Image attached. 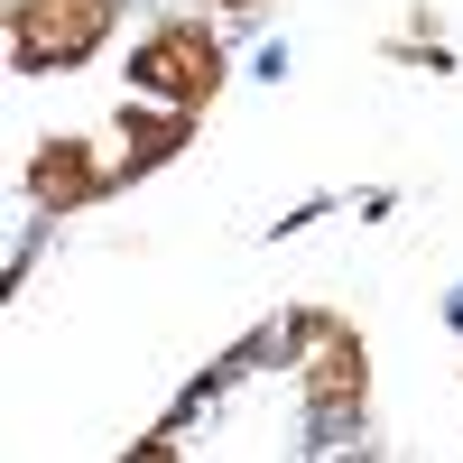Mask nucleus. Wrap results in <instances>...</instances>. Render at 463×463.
Returning <instances> with one entry per match:
<instances>
[{
	"instance_id": "6",
	"label": "nucleus",
	"mask_w": 463,
	"mask_h": 463,
	"mask_svg": "<svg viewBox=\"0 0 463 463\" xmlns=\"http://www.w3.org/2000/svg\"><path fill=\"white\" fill-rule=\"evenodd\" d=\"M232 10H250V0H232Z\"/></svg>"
},
{
	"instance_id": "2",
	"label": "nucleus",
	"mask_w": 463,
	"mask_h": 463,
	"mask_svg": "<svg viewBox=\"0 0 463 463\" xmlns=\"http://www.w3.org/2000/svg\"><path fill=\"white\" fill-rule=\"evenodd\" d=\"M130 84H139L148 102H176V111H195V102H213V93H222V47H213L204 28H158V37L139 47Z\"/></svg>"
},
{
	"instance_id": "3",
	"label": "nucleus",
	"mask_w": 463,
	"mask_h": 463,
	"mask_svg": "<svg viewBox=\"0 0 463 463\" xmlns=\"http://www.w3.org/2000/svg\"><path fill=\"white\" fill-rule=\"evenodd\" d=\"M111 185V167H102V148H84V139H47L28 158V204H47V213H74L84 195H102Z\"/></svg>"
},
{
	"instance_id": "1",
	"label": "nucleus",
	"mask_w": 463,
	"mask_h": 463,
	"mask_svg": "<svg viewBox=\"0 0 463 463\" xmlns=\"http://www.w3.org/2000/svg\"><path fill=\"white\" fill-rule=\"evenodd\" d=\"M121 19V0H19V19H10V56L28 74H65V65H84L102 47V28Z\"/></svg>"
},
{
	"instance_id": "4",
	"label": "nucleus",
	"mask_w": 463,
	"mask_h": 463,
	"mask_svg": "<svg viewBox=\"0 0 463 463\" xmlns=\"http://www.w3.org/2000/svg\"><path fill=\"white\" fill-rule=\"evenodd\" d=\"M306 390H316V408H334V417H353L362 408V353H353V334L343 325H306Z\"/></svg>"
},
{
	"instance_id": "5",
	"label": "nucleus",
	"mask_w": 463,
	"mask_h": 463,
	"mask_svg": "<svg viewBox=\"0 0 463 463\" xmlns=\"http://www.w3.org/2000/svg\"><path fill=\"white\" fill-rule=\"evenodd\" d=\"M111 139H121V158H111V185H121V176H139V167H158V158L185 148V111H176V102H167V111H130Z\"/></svg>"
}]
</instances>
